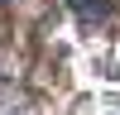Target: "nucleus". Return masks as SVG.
<instances>
[{
  "instance_id": "f257e3e1",
  "label": "nucleus",
  "mask_w": 120,
  "mask_h": 115,
  "mask_svg": "<svg viewBox=\"0 0 120 115\" xmlns=\"http://www.w3.org/2000/svg\"><path fill=\"white\" fill-rule=\"evenodd\" d=\"M72 10H77V19L91 24V29H106V24L120 19V0H72Z\"/></svg>"
},
{
  "instance_id": "f03ea898",
  "label": "nucleus",
  "mask_w": 120,
  "mask_h": 115,
  "mask_svg": "<svg viewBox=\"0 0 120 115\" xmlns=\"http://www.w3.org/2000/svg\"><path fill=\"white\" fill-rule=\"evenodd\" d=\"M0 5H5V0H0Z\"/></svg>"
}]
</instances>
